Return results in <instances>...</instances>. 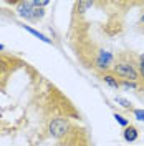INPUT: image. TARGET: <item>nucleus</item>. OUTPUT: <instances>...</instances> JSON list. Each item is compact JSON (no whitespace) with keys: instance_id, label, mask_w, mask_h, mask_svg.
<instances>
[{"instance_id":"obj_1","label":"nucleus","mask_w":144,"mask_h":146,"mask_svg":"<svg viewBox=\"0 0 144 146\" xmlns=\"http://www.w3.org/2000/svg\"><path fill=\"white\" fill-rule=\"evenodd\" d=\"M113 73L119 76L121 80H126V82H139V70H137V65L127 58L126 53H121L118 56V60L114 62L113 66Z\"/></svg>"},{"instance_id":"obj_2","label":"nucleus","mask_w":144,"mask_h":146,"mask_svg":"<svg viewBox=\"0 0 144 146\" xmlns=\"http://www.w3.org/2000/svg\"><path fill=\"white\" fill-rule=\"evenodd\" d=\"M13 5L17 7V13L18 17L25 18L28 22H38L42 20L45 15V10L36 7L35 0H22V2H13Z\"/></svg>"},{"instance_id":"obj_3","label":"nucleus","mask_w":144,"mask_h":146,"mask_svg":"<svg viewBox=\"0 0 144 146\" xmlns=\"http://www.w3.org/2000/svg\"><path fill=\"white\" fill-rule=\"evenodd\" d=\"M71 129V125L66 118H53L48 123V135L55 139H60V138L66 136Z\"/></svg>"},{"instance_id":"obj_4","label":"nucleus","mask_w":144,"mask_h":146,"mask_svg":"<svg viewBox=\"0 0 144 146\" xmlns=\"http://www.w3.org/2000/svg\"><path fill=\"white\" fill-rule=\"evenodd\" d=\"M114 55L108 52V50H99L96 56H94V66L98 68L99 72H104L108 73L109 70H113V66H114Z\"/></svg>"},{"instance_id":"obj_5","label":"nucleus","mask_w":144,"mask_h":146,"mask_svg":"<svg viewBox=\"0 0 144 146\" xmlns=\"http://www.w3.org/2000/svg\"><path fill=\"white\" fill-rule=\"evenodd\" d=\"M10 72H12V65H10V62L5 58V56L0 55V85H3V83L7 82Z\"/></svg>"},{"instance_id":"obj_6","label":"nucleus","mask_w":144,"mask_h":146,"mask_svg":"<svg viewBox=\"0 0 144 146\" xmlns=\"http://www.w3.org/2000/svg\"><path fill=\"white\" fill-rule=\"evenodd\" d=\"M123 138H124V141H127V143H134V141H137V138H139V131H137V128L133 126V125L126 126L124 128V131H123Z\"/></svg>"},{"instance_id":"obj_7","label":"nucleus","mask_w":144,"mask_h":146,"mask_svg":"<svg viewBox=\"0 0 144 146\" xmlns=\"http://www.w3.org/2000/svg\"><path fill=\"white\" fill-rule=\"evenodd\" d=\"M103 82L106 83L109 88H114V90L121 88V82L118 80V76L114 73H104V75H103Z\"/></svg>"},{"instance_id":"obj_8","label":"nucleus","mask_w":144,"mask_h":146,"mask_svg":"<svg viewBox=\"0 0 144 146\" xmlns=\"http://www.w3.org/2000/svg\"><path fill=\"white\" fill-rule=\"evenodd\" d=\"M22 27L25 28V30H27L28 33H32V35H33V36H36L38 40H42L43 43H48V45H52V38H48L46 35H43L42 32H38V30H35V28H32L30 25H22Z\"/></svg>"},{"instance_id":"obj_9","label":"nucleus","mask_w":144,"mask_h":146,"mask_svg":"<svg viewBox=\"0 0 144 146\" xmlns=\"http://www.w3.org/2000/svg\"><path fill=\"white\" fill-rule=\"evenodd\" d=\"M114 101H116L119 106H123L124 110H129V111H133V105H131V101H129V100L123 98V96H114Z\"/></svg>"},{"instance_id":"obj_10","label":"nucleus","mask_w":144,"mask_h":146,"mask_svg":"<svg viewBox=\"0 0 144 146\" xmlns=\"http://www.w3.org/2000/svg\"><path fill=\"white\" fill-rule=\"evenodd\" d=\"M113 116H114V119H116V123H118V125H121L123 128L129 126V119H127V118H124L123 115H119V113H114Z\"/></svg>"},{"instance_id":"obj_11","label":"nucleus","mask_w":144,"mask_h":146,"mask_svg":"<svg viewBox=\"0 0 144 146\" xmlns=\"http://www.w3.org/2000/svg\"><path fill=\"white\" fill-rule=\"evenodd\" d=\"M137 70H139V82L143 83V86H144V58H143V56H139Z\"/></svg>"},{"instance_id":"obj_12","label":"nucleus","mask_w":144,"mask_h":146,"mask_svg":"<svg viewBox=\"0 0 144 146\" xmlns=\"http://www.w3.org/2000/svg\"><path fill=\"white\" fill-rule=\"evenodd\" d=\"M121 86H123V88H134V90L139 88L137 82H126V80H121Z\"/></svg>"},{"instance_id":"obj_13","label":"nucleus","mask_w":144,"mask_h":146,"mask_svg":"<svg viewBox=\"0 0 144 146\" xmlns=\"http://www.w3.org/2000/svg\"><path fill=\"white\" fill-rule=\"evenodd\" d=\"M133 115H134V118H136V119H139V121H144V110L133 108Z\"/></svg>"},{"instance_id":"obj_14","label":"nucleus","mask_w":144,"mask_h":146,"mask_svg":"<svg viewBox=\"0 0 144 146\" xmlns=\"http://www.w3.org/2000/svg\"><path fill=\"white\" fill-rule=\"evenodd\" d=\"M91 5H93L91 2H80V3H78V7H80L81 10H86V9H90Z\"/></svg>"},{"instance_id":"obj_15","label":"nucleus","mask_w":144,"mask_h":146,"mask_svg":"<svg viewBox=\"0 0 144 146\" xmlns=\"http://www.w3.org/2000/svg\"><path fill=\"white\" fill-rule=\"evenodd\" d=\"M139 25H144V13L141 15V18H139Z\"/></svg>"},{"instance_id":"obj_16","label":"nucleus","mask_w":144,"mask_h":146,"mask_svg":"<svg viewBox=\"0 0 144 146\" xmlns=\"http://www.w3.org/2000/svg\"><path fill=\"white\" fill-rule=\"evenodd\" d=\"M3 50H5V46H3L2 43H0V52H3Z\"/></svg>"},{"instance_id":"obj_17","label":"nucleus","mask_w":144,"mask_h":146,"mask_svg":"<svg viewBox=\"0 0 144 146\" xmlns=\"http://www.w3.org/2000/svg\"><path fill=\"white\" fill-rule=\"evenodd\" d=\"M141 56H143V58H144V53H143V55H141Z\"/></svg>"}]
</instances>
